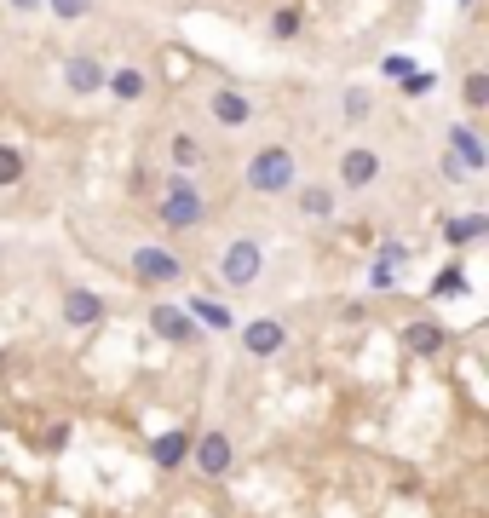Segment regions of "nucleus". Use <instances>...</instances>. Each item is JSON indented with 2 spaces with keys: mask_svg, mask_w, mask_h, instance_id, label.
Here are the masks:
<instances>
[{
  "mask_svg": "<svg viewBox=\"0 0 489 518\" xmlns=\"http://www.w3.org/2000/svg\"><path fill=\"white\" fill-rule=\"evenodd\" d=\"M397 93L403 98H432L438 93V70H415L409 81H397Z\"/></svg>",
  "mask_w": 489,
  "mask_h": 518,
  "instance_id": "a878e982",
  "label": "nucleus"
},
{
  "mask_svg": "<svg viewBox=\"0 0 489 518\" xmlns=\"http://www.w3.org/2000/svg\"><path fill=\"white\" fill-rule=\"evenodd\" d=\"M438 179H443V185H466L461 162H455V156H449V150H443V156H438Z\"/></svg>",
  "mask_w": 489,
  "mask_h": 518,
  "instance_id": "c85d7f7f",
  "label": "nucleus"
},
{
  "mask_svg": "<svg viewBox=\"0 0 489 518\" xmlns=\"http://www.w3.org/2000/svg\"><path fill=\"white\" fill-rule=\"evenodd\" d=\"M6 12H18V18H35V12H41V0H6Z\"/></svg>",
  "mask_w": 489,
  "mask_h": 518,
  "instance_id": "7c9ffc66",
  "label": "nucleus"
},
{
  "mask_svg": "<svg viewBox=\"0 0 489 518\" xmlns=\"http://www.w3.org/2000/svg\"><path fill=\"white\" fill-rule=\"evenodd\" d=\"M104 311H110V300L98 288H64V300H58V317L70 329H93V323H104Z\"/></svg>",
  "mask_w": 489,
  "mask_h": 518,
  "instance_id": "f8f14e48",
  "label": "nucleus"
},
{
  "mask_svg": "<svg viewBox=\"0 0 489 518\" xmlns=\"http://www.w3.org/2000/svg\"><path fill=\"white\" fill-rule=\"evenodd\" d=\"M104 93L116 98V104H139V98L150 93V75H144L139 64H121V70L104 75Z\"/></svg>",
  "mask_w": 489,
  "mask_h": 518,
  "instance_id": "aec40b11",
  "label": "nucleus"
},
{
  "mask_svg": "<svg viewBox=\"0 0 489 518\" xmlns=\"http://www.w3.org/2000/svg\"><path fill=\"white\" fill-rule=\"evenodd\" d=\"M461 98H466V116L489 110V70H484V64H472V70L461 75Z\"/></svg>",
  "mask_w": 489,
  "mask_h": 518,
  "instance_id": "412c9836",
  "label": "nucleus"
},
{
  "mask_svg": "<svg viewBox=\"0 0 489 518\" xmlns=\"http://www.w3.org/2000/svg\"><path fill=\"white\" fill-rule=\"evenodd\" d=\"M127 271H133V283H144V288H179L185 283V259L173 254L167 242H139V248L127 254Z\"/></svg>",
  "mask_w": 489,
  "mask_h": 518,
  "instance_id": "20e7f679",
  "label": "nucleus"
},
{
  "mask_svg": "<svg viewBox=\"0 0 489 518\" xmlns=\"http://www.w3.org/2000/svg\"><path fill=\"white\" fill-rule=\"evenodd\" d=\"M167 167H173V173H185V179H196V173L208 167L202 139H196V133H173V139H167Z\"/></svg>",
  "mask_w": 489,
  "mask_h": 518,
  "instance_id": "a211bd4d",
  "label": "nucleus"
},
{
  "mask_svg": "<svg viewBox=\"0 0 489 518\" xmlns=\"http://www.w3.org/2000/svg\"><path fill=\"white\" fill-rule=\"evenodd\" d=\"M179 306L190 311V323L202 334H231L236 329V311L225 306V300H213V294H190V300H179Z\"/></svg>",
  "mask_w": 489,
  "mask_h": 518,
  "instance_id": "f3484780",
  "label": "nucleus"
},
{
  "mask_svg": "<svg viewBox=\"0 0 489 518\" xmlns=\"http://www.w3.org/2000/svg\"><path fill=\"white\" fill-rule=\"evenodd\" d=\"M472 6H478V0H461V12H472Z\"/></svg>",
  "mask_w": 489,
  "mask_h": 518,
  "instance_id": "2f4dec72",
  "label": "nucleus"
},
{
  "mask_svg": "<svg viewBox=\"0 0 489 518\" xmlns=\"http://www.w3.org/2000/svg\"><path fill=\"white\" fill-rule=\"evenodd\" d=\"M190 461H196V472L202 478H225V472L236 467V444H231V432H202V438H190Z\"/></svg>",
  "mask_w": 489,
  "mask_h": 518,
  "instance_id": "1a4fd4ad",
  "label": "nucleus"
},
{
  "mask_svg": "<svg viewBox=\"0 0 489 518\" xmlns=\"http://www.w3.org/2000/svg\"><path fill=\"white\" fill-rule=\"evenodd\" d=\"M294 208H300V219H311V225H334L340 219V190L334 185H294Z\"/></svg>",
  "mask_w": 489,
  "mask_h": 518,
  "instance_id": "ddd939ff",
  "label": "nucleus"
},
{
  "mask_svg": "<svg viewBox=\"0 0 489 518\" xmlns=\"http://www.w3.org/2000/svg\"><path fill=\"white\" fill-rule=\"evenodd\" d=\"M443 150L461 162L466 179H484V173H489V150H484V139H478V127H472V121H449V133H443Z\"/></svg>",
  "mask_w": 489,
  "mask_h": 518,
  "instance_id": "6e6552de",
  "label": "nucleus"
},
{
  "mask_svg": "<svg viewBox=\"0 0 489 518\" xmlns=\"http://www.w3.org/2000/svg\"><path fill=\"white\" fill-rule=\"evenodd\" d=\"M213 271H219V283L225 288H254L259 277H265V248H259V236H231L225 248H219V259H213Z\"/></svg>",
  "mask_w": 489,
  "mask_h": 518,
  "instance_id": "7ed1b4c3",
  "label": "nucleus"
},
{
  "mask_svg": "<svg viewBox=\"0 0 489 518\" xmlns=\"http://www.w3.org/2000/svg\"><path fill=\"white\" fill-rule=\"evenodd\" d=\"M415 70L420 64L409 58V52H386V58H380V75H386V81H409Z\"/></svg>",
  "mask_w": 489,
  "mask_h": 518,
  "instance_id": "bb28decb",
  "label": "nucleus"
},
{
  "mask_svg": "<svg viewBox=\"0 0 489 518\" xmlns=\"http://www.w3.org/2000/svg\"><path fill=\"white\" fill-rule=\"evenodd\" d=\"M144 323H150V334L156 340H167V346H179V352H196L208 334L190 323V311L179 306V300H156V306H144Z\"/></svg>",
  "mask_w": 489,
  "mask_h": 518,
  "instance_id": "423d86ee",
  "label": "nucleus"
},
{
  "mask_svg": "<svg viewBox=\"0 0 489 518\" xmlns=\"http://www.w3.org/2000/svg\"><path fill=\"white\" fill-rule=\"evenodd\" d=\"M242 185L254 196H288L300 185V150L294 144H259L254 156L242 162Z\"/></svg>",
  "mask_w": 489,
  "mask_h": 518,
  "instance_id": "f03ea898",
  "label": "nucleus"
},
{
  "mask_svg": "<svg viewBox=\"0 0 489 518\" xmlns=\"http://www.w3.org/2000/svg\"><path fill=\"white\" fill-rule=\"evenodd\" d=\"M41 6H47L58 24H75V18H87V12H93V0H41Z\"/></svg>",
  "mask_w": 489,
  "mask_h": 518,
  "instance_id": "cd10ccee",
  "label": "nucleus"
},
{
  "mask_svg": "<svg viewBox=\"0 0 489 518\" xmlns=\"http://www.w3.org/2000/svg\"><path fill=\"white\" fill-rule=\"evenodd\" d=\"M0 265H6V248H0Z\"/></svg>",
  "mask_w": 489,
  "mask_h": 518,
  "instance_id": "473e14b6",
  "label": "nucleus"
},
{
  "mask_svg": "<svg viewBox=\"0 0 489 518\" xmlns=\"http://www.w3.org/2000/svg\"><path fill=\"white\" fill-rule=\"evenodd\" d=\"M64 93H75V98H93V93H104V64H98L93 52H75V58H64Z\"/></svg>",
  "mask_w": 489,
  "mask_h": 518,
  "instance_id": "2eb2a0df",
  "label": "nucleus"
},
{
  "mask_svg": "<svg viewBox=\"0 0 489 518\" xmlns=\"http://www.w3.org/2000/svg\"><path fill=\"white\" fill-rule=\"evenodd\" d=\"M29 179V156L18 144H0V190H18Z\"/></svg>",
  "mask_w": 489,
  "mask_h": 518,
  "instance_id": "5701e85b",
  "label": "nucleus"
},
{
  "mask_svg": "<svg viewBox=\"0 0 489 518\" xmlns=\"http://www.w3.org/2000/svg\"><path fill=\"white\" fill-rule=\"evenodd\" d=\"M449 340H455V334L443 329V323H432V317H415V323H403V329H397V346H403V352H415V357H443V352H449Z\"/></svg>",
  "mask_w": 489,
  "mask_h": 518,
  "instance_id": "9b49d317",
  "label": "nucleus"
},
{
  "mask_svg": "<svg viewBox=\"0 0 489 518\" xmlns=\"http://www.w3.org/2000/svg\"><path fill=\"white\" fill-rule=\"evenodd\" d=\"M300 35H305V12L300 6H277V12H271V41L288 47V41H300Z\"/></svg>",
  "mask_w": 489,
  "mask_h": 518,
  "instance_id": "4be33fe9",
  "label": "nucleus"
},
{
  "mask_svg": "<svg viewBox=\"0 0 489 518\" xmlns=\"http://www.w3.org/2000/svg\"><path fill=\"white\" fill-rule=\"evenodd\" d=\"M443 294H455V300H461V294H472V283H466V265H461V259H449L438 277H432V300H443Z\"/></svg>",
  "mask_w": 489,
  "mask_h": 518,
  "instance_id": "393cba45",
  "label": "nucleus"
},
{
  "mask_svg": "<svg viewBox=\"0 0 489 518\" xmlns=\"http://www.w3.org/2000/svg\"><path fill=\"white\" fill-rule=\"evenodd\" d=\"M380 173H386V156H380L374 144H346V150H340V162H334V190L363 196V190L380 185Z\"/></svg>",
  "mask_w": 489,
  "mask_h": 518,
  "instance_id": "39448f33",
  "label": "nucleus"
},
{
  "mask_svg": "<svg viewBox=\"0 0 489 518\" xmlns=\"http://www.w3.org/2000/svg\"><path fill=\"white\" fill-rule=\"evenodd\" d=\"M438 236L449 242V248H472V242H484V236H489V213L484 208L449 213V219H438Z\"/></svg>",
  "mask_w": 489,
  "mask_h": 518,
  "instance_id": "dca6fc26",
  "label": "nucleus"
},
{
  "mask_svg": "<svg viewBox=\"0 0 489 518\" xmlns=\"http://www.w3.org/2000/svg\"><path fill=\"white\" fill-rule=\"evenodd\" d=\"M242 352L248 357H277L282 346H288V323L282 317H254V323H242Z\"/></svg>",
  "mask_w": 489,
  "mask_h": 518,
  "instance_id": "4468645a",
  "label": "nucleus"
},
{
  "mask_svg": "<svg viewBox=\"0 0 489 518\" xmlns=\"http://www.w3.org/2000/svg\"><path fill=\"white\" fill-rule=\"evenodd\" d=\"M208 116H213V127H225V133H242V127H254L259 121V104L242 87H231V81H219L208 93Z\"/></svg>",
  "mask_w": 489,
  "mask_h": 518,
  "instance_id": "0eeeda50",
  "label": "nucleus"
},
{
  "mask_svg": "<svg viewBox=\"0 0 489 518\" xmlns=\"http://www.w3.org/2000/svg\"><path fill=\"white\" fill-rule=\"evenodd\" d=\"M64 444H70V426H64V421H58V426H47V444H41V449H47V455H58Z\"/></svg>",
  "mask_w": 489,
  "mask_h": 518,
  "instance_id": "c756f323",
  "label": "nucleus"
},
{
  "mask_svg": "<svg viewBox=\"0 0 489 518\" xmlns=\"http://www.w3.org/2000/svg\"><path fill=\"white\" fill-rule=\"evenodd\" d=\"M340 116H346V127H363V121L374 116V93L369 87H346V93H340Z\"/></svg>",
  "mask_w": 489,
  "mask_h": 518,
  "instance_id": "b1692460",
  "label": "nucleus"
},
{
  "mask_svg": "<svg viewBox=\"0 0 489 518\" xmlns=\"http://www.w3.org/2000/svg\"><path fill=\"white\" fill-rule=\"evenodd\" d=\"M208 213H213L208 190L196 185V179H185V173H167L162 190H156L150 219H156L162 231H173V236H190V231H202V225H208Z\"/></svg>",
  "mask_w": 489,
  "mask_h": 518,
  "instance_id": "f257e3e1",
  "label": "nucleus"
},
{
  "mask_svg": "<svg viewBox=\"0 0 489 518\" xmlns=\"http://www.w3.org/2000/svg\"><path fill=\"white\" fill-rule=\"evenodd\" d=\"M150 461H156L162 472H179V467H185V461H190V432H185V426H167L162 438L150 444Z\"/></svg>",
  "mask_w": 489,
  "mask_h": 518,
  "instance_id": "6ab92c4d",
  "label": "nucleus"
},
{
  "mask_svg": "<svg viewBox=\"0 0 489 518\" xmlns=\"http://www.w3.org/2000/svg\"><path fill=\"white\" fill-rule=\"evenodd\" d=\"M403 265H409V242L403 236H386L380 248L369 254V288H397V277H403Z\"/></svg>",
  "mask_w": 489,
  "mask_h": 518,
  "instance_id": "9d476101",
  "label": "nucleus"
}]
</instances>
